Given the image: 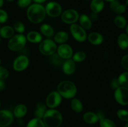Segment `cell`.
<instances>
[{"label":"cell","mask_w":128,"mask_h":127,"mask_svg":"<svg viewBox=\"0 0 128 127\" xmlns=\"http://www.w3.org/2000/svg\"><path fill=\"white\" fill-rule=\"evenodd\" d=\"M87 1H89V0H87Z\"/></svg>","instance_id":"9f6ffc18"},{"label":"cell","mask_w":128,"mask_h":127,"mask_svg":"<svg viewBox=\"0 0 128 127\" xmlns=\"http://www.w3.org/2000/svg\"><path fill=\"white\" fill-rule=\"evenodd\" d=\"M26 37L22 34H18L13 36L8 43V47L12 51H18L25 46L26 43Z\"/></svg>","instance_id":"277c9868"},{"label":"cell","mask_w":128,"mask_h":127,"mask_svg":"<svg viewBox=\"0 0 128 127\" xmlns=\"http://www.w3.org/2000/svg\"><path fill=\"white\" fill-rule=\"evenodd\" d=\"M126 34H127V35L128 36V25H127V26H126Z\"/></svg>","instance_id":"bcb514c9"},{"label":"cell","mask_w":128,"mask_h":127,"mask_svg":"<svg viewBox=\"0 0 128 127\" xmlns=\"http://www.w3.org/2000/svg\"><path fill=\"white\" fill-rule=\"evenodd\" d=\"M121 86L128 87V72H123L118 77Z\"/></svg>","instance_id":"f546056e"},{"label":"cell","mask_w":128,"mask_h":127,"mask_svg":"<svg viewBox=\"0 0 128 127\" xmlns=\"http://www.w3.org/2000/svg\"><path fill=\"white\" fill-rule=\"evenodd\" d=\"M8 1V2H12V1H14V0H7Z\"/></svg>","instance_id":"f907efd6"},{"label":"cell","mask_w":128,"mask_h":127,"mask_svg":"<svg viewBox=\"0 0 128 127\" xmlns=\"http://www.w3.org/2000/svg\"><path fill=\"white\" fill-rule=\"evenodd\" d=\"M26 39L32 43H39L42 41V36L40 33L36 31H31L28 32L26 36Z\"/></svg>","instance_id":"44dd1931"},{"label":"cell","mask_w":128,"mask_h":127,"mask_svg":"<svg viewBox=\"0 0 128 127\" xmlns=\"http://www.w3.org/2000/svg\"><path fill=\"white\" fill-rule=\"evenodd\" d=\"M42 119L46 127H60L62 122L61 113L54 108L46 111Z\"/></svg>","instance_id":"7a4b0ae2"},{"label":"cell","mask_w":128,"mask_h":127,"mask_svg":"<svg viewBox=\"0 0 128 127\" xmlns=\"http://www.w3.org/2000/svg\"><path fill=\"white\" fill-rule=\"evenodd\" d=\"M71 107L72 110L74 111L76 113H80V112H82V109H83V106H82V103L78 98H73L71 100Z\"/></svg>","instance_id":"4316f807"},{"label":"cell","mask_w":128,"mask_h":127,"mask_svg":"<svg viewBox=\"0 0 128 127\" xmlns=\"http://www.w3.org/2000/svg\"><path fill=\"white\" fill-rule=\"evenodd\" d=\"M86 57V55L85 52H82V51H79V52H76L72 56V60L74 62H80L85 60Z\"/></svg>","instance_id":"1f68e13d"},{"label":"cell","mask_w":128,"mask_h":127,"mask_svg":"<svg viewBox=\"0 0 128 127\" xmlns=\"http://www.w3.org/2000/svg\"><path fill=\"white\" fill-rule=\"evenodd\" d=\"M45 7L40 4L36 3L29 6L27 17L32 23L38 24L42 22L46 16Z\"/></svg>","instance_id":"6da1fadb"},{"label":"cell","mask_w":128,"mask_h":127,"mask_svg":"<svg viewBox=\"0 0 128 127\" xmlns=\"http://www.w3.org/2000/svg\"><path fill=\"white\" fill-rule=\"evenodd\" d=\"M114 98L116 102L121 105H128V87L120 86L115 90Z\"/></svg>","instance_id":"8992f818"},{"label":"cell","mask_w":128,"mask_h":127,"mask_svg":"<svg viewBox=\"0 0 128 127\" xmlns=\"http://www.w3.org/2000/svg\"><path fill=\"white\" fill-rule=\"evenodd\" d=\"M68 34L65 31H60L55 34L54 40L56 42L59 44H64L68 40Z\"/></svg>","instance_id":"d4e9b609"},{"label":"cell","mask_w":128,"mask_h":127,"mask_svg":"<svg viewBox=\"0 0 128 127\" xmlns=\"http://www.w3.org/2000/svg\"><path fill=\"white\" fill-rule=\"evenodd\" d=\"M125 4H126V6H128V0H126V2H125Z\"/></svg>","instance_id":"c3c4849f"},{"label":"cell","mask_w":128,"mask_h":127,"mask_svg":"<svg viewBox=\"0 0 128 127\" xmlns=\"http://www.w3.org/2000/svg\"><path fill=\"white\" fill-rule=\"evenodd\" d=\"M39 50L42 54L50 56L54 54L57 51V46L54 41L48 39L44 40L40 43Z\"/></svg>","instance_id":"5b68a950"},{"label":"cell","mask_w":128,"mask_h":127,"mask_svg":"<svg viewBox=\"0 0 128 127\" xmlns=\"http://www.w3.org/2000/svg\"><path fill=\"white\" fill-rule=\"evenodd\" d=\"M47 111L46 110V106L42 103H38L36 104V110H35L34 115L36 118L42 119L45 113Z\"/></svg>","instance_id":"603a6c76"},{"label":"cell","mask_w":128,"mask_h":127,"mask_svg":"<svg viewBox=\"0 0 128 127\" xmlns=\"http://www.w3.org/2000/svg\"><path fill=\"white\" fill-rule=\"evenodd\" d=\"M83 120L88 124H94L99 121L97 114L94 112H87L83 115Z\"/></svg>","instance_id":"ffe728a7"},{"label":"cell","mask_w":128,"mask_h":127,"mask_svg":"<svg viewBox=\"0 0 128 127\" xmlns=\"http://www.w3.org/2000/svg\"><path fill=\"white\" fill-rule=\"evenodd\" d=\"M62 100V97L57 91H52L49 93L46 100L47 107L50 108H55L58 107Z\"/></svg>","instance_id":"ba28073f"},{"label":"cell","mask_w":128,"mask_h":127,"mask_svg":"<svg viewBox=\"0 0 128 127\" xmlns=\"http://www.w3.org/2000/svg\"><path fill=\"white\" fill-rule=\"evenodd\" d=\"M5 88V83L4 82L3 79L0 78V91L2 90Z\"/></svg>","instance_id":"60d3db41"},{"label":"cell","mask_w":128,"mask_h":127,"mask_svg":"<svg viewBox=\"0 0 128 127\" xmlns=\"http://www.w3.org/2000/svg\"><path fill=\"white\" fill-rule=\"evenodd\" d=\"M80 23L84 30H89L92 27V21L91 18L86 14H81L80 16Z\"/></svg>","instance_id":"ac0fdd59"},{"label":"cell","mask_w":128,"mask_h":127,"mask_svg":"<svg viewBox=\"0 0 128 127\" xmlns=\"http://www.w3.org/2000/svg\"><path fill=\"white\" fill-rule=\"evenodd\" d=\"M121 64L122 67L126 70H128V54L125 55L121 59Z\"/></svg>","instance_id":"f35d334b"},{"label":"cell","mask_w":128,"mask_h":127,"mask_svg":"<svg viewBox=\"0 0 128 127\" xmlns=\"http://www.w3.org/2000/svg\"><path fill=\"white\" fill-rule=\"evenodd\" d=\"M124 127H128V123H126V124L125 125V126Z\"/></svg>","instance_id":"681fc988"},{"label":"cell","mask_w":128,"mask_h":127,"mask_svg":"<svg viewBox=\"0 0 128 127\" xmlns=\"http://www.w3.org/2000/svg\"><path fill=\"white\" fill-rule=\"evenodd\" d=\"M34 2H36V3H38V4H40V3H42V2H44V1H46V0H33Z\"/></svg>","instance_id":"ee69618b"},{"label":"cell","mask_w":128,"mask_h":127,"mask_svg":"<svg viewBox=\"0 0 128 127\" xmlns=\"http://www.w3.org/2000/svg\"><path fill=\"white\" fill-rule=\"evenodd\" d=\"M0 29H1V25H0Z\"/></svg>","instance_id":"db71d44e"},{"label":"cell","mask_w":128,"mask_h":127,"mask_svg":"<svg viewBox=\"0 0 128 127\" xmlns=\"http://www.w3.org/2000/svg\"><path fill=\"white\" fill-rule=\"evenodd\" d=\"M96 114H97L99 120H100L102 119V118H104V115L103 112H102L101 111H98Z\"/></svg>","instance_id":"b9f144b4"},{"label":"cell","mask_w":128,"mask_h":127,"mask_svg":"<svg viewBox=\"0 0 128 127\" xmlns=\"http://www.w3.org/2000/svg\"><path fill=\"white\" fill-rule=\"evenodd\" d=\"M76 69L75 62L72 59H66L62 64V70L66 75H71L74 72Z\"/></svg>","instance_id":"9a60e30c"},{"label":"cell","mask_w":128,"mask_h":127,"mask_svg":"<svg viewBox=\"0 0 128 127\" xmlns=\"http://www.w3.org/2000/svg\"><path fill=\"white\" fill-rule=\"evenodd\" d=\"M14 30L13 27L10 26H5L0 29V36L2 38H11L14 36Z\"/></svg>","instance_id":"d6986e66"},{"label":"cell","mask_w":128,"mask_h":127,"mask_svg":"<svg viewBox=\"0 0 128 127\" xmlns=\"http://www.w3.org/2000/svg\"><path fill=\"white\" fill-rule=\"evenodd\" d=\"M91 11L94 13H98L103 9L104 7V0H92L90 4Z\"/></svg>","instance_id":"e0dca14e"},{"label":"cell","mask_w":128,"mask_h":127,"mask_svg":"<svg viewBox=\"0 0 128 127\" xmlns=\"http://www.w3.org/2000/svg\"><path fill=\"white\" fill-rule=\"evenodd\" d=\"M114 22L115 25L120 29L124 28L127 26V21H126V18L121 15H118V16H116L114 19Z\"/></svg>","instance_id":"83f0119b"},{"label":"cell","mask_w":128,"mask_h":127,"mask_svg":"<svg viewBox=\"0 0 128 127\" xmlns=\"http://www.w3.org/2000/svg\"><path fill=\"white\" fill-rule=\"evenodd\" d=\"M29 65V59L27 56L21 55L16 58L13 62V68L16 71L21 72L28 67Z\"/></svg>","instance_id":"8fae6325"},{"label":"cell","mask_w":128,"mask_h":127,"mask_svg":"<svg viewBox=\"0 0 128 127\" xmlns=\"http://www.w3.org/2000/svg\"><path fill=\"white\" fill-rule=\"evenodd\" d=\"M1 59H0V64H1Z\"/></svg>","instance_id":"816d5d0a"},{"label":"cell","mask_w":128,"mask_h":127,"mask_svg":"<svg viewBox=\"0 0 128 127\" xmlns=\"http://www.w3.org/2000/svg\"><path fill=\"white\" fill-rule=\"evenodd\" d=\"M117 116L120 120L128 122V111L126 110L120 109L118 110Z\"/></svg>","instance_id":"d6a6232c"},{"label":"cell","mask_w":128,"mask_h":127,"mask_svg":"<svg viewBox=\"0 0 128 127\" xmlns=\"http://www.w3.org/2000/svg\"><path fill=\"white\" fill-rule=\"evenodd\" d=\"M27 107L24 104H19L14 109V115L18 118L23 117L27 113Z\"/></svg>","instance_id":"7402d4cb"},{"label":"cell","mask_w":128,"mask_h":127,"mask_svg":"<svg viewBox=\"0 0 128 127\" xmlns=\"http://www.w3.org/2000/svg\"><path fill=\"white\" fill-rule=\"evenodd\" d=\"M57 92L65 98H72L77 93V88L73 82L69 80L62 81L57 86Z\"/></svg>","instance_id":"3957f363"},{"label":"cell","mask_w":128,"mask_h":127,"mask_svg":"<svg viewBox=\"0 0 128 127\" xmlns=\"http://www.w3.org/2000/svg\"><path fill=\"white\" fill-rule=\"evenodd\" d=\"M3 3H4L3 0H0V7H2V5H3Z\"/></svg>","instance_id":"f6af8a7d"},{"label":"cell","mask_w":128,"mask_h":127,"mask_svg":"<svg viewBox=\"0 0 128 127\" xmlns=\"http://www.w3.org/2000/svg\"><path fill=\"white\" fill-rule=\"evenodd\" d=\"M61 19L66 24H74L79 19V14L76 10L67 9L61 15Z\"/></svg>","instance_id":"30bf717a"},{"label":"cell","mask_w":128,"mask_h":127,"mask_svg":"<svg viewBox=\"0 0 128 127\" xmlns=\"http://www.w3.org/2000/svg\"><path fill=\"white\" fill-rule=\"evenodd\" d=\"M13 29L14 30L17 31L18 33L22 34V32H24V31L25 26L24 25V24L22 23V22H21V21H16V22L14 24Z\"/></svg>","instance_id":"e575fe53"},{"label":"cell","mask_w":128,"mask_h":127,"mask_svg":"<svg viewBox=\"0 0 128 127\" xmlns=\"http://www.w3.org/2000/svg\"><path fill=\"white\" fill-rule=\"evenodd\" d=\"M0 41H1V37H0Z\"/></svg>","instance_id":"11a10c76"},{"label":"cell","mask_w":128,"mask_h":127,"mask_svg":"<svg viewBox=\"0 0 128 127\" xmlns=\"http://www.w3.org/2000/svg\"><path fill=\"white\" fill-rule=\"evenodd\" d=\"M50 61L54 65H59L62 63V58H61L60 56L56 53L50 56Z\"/></svg>","instance_id":"836d02e7"},{"label":"cell","mask_w":128,"mask_h":127,"mask_svg":"<svg viewBox=\"0 0 128 127\" xmlns=\"http://www.w3.org/2000/svg\"><path fill=\"white\" fill-rule=\"evenodd\" d=\"M0 107H1V102H0Z\"/></svg>","instance_id":"f5cc1de1"},{"label":"cell","mask_w":128,"mask_h":127,"mask_svg":"<svg viewBox=\"0 0 128 127\" xmlns=\"http://www.w3.org/2000/svg\"><path fill=\"white\" fill-rule=\"evenodd\" d=\"M100 122L101 127H116L114 122L108 118H106L105 117L100 120Z\"/></svg>","instance_id":"4dcf8cb0"},{"label":"cell","mask_w":128,"mask_h":127,"mask_svg":"<svg viewBox=\"0 0 128 127\" xmlns=\"http://www.w3.org/2000/svg\"><path fill=\"white\" fill-rule=\"evenodd\" d=\"M8 19V15L7 12L3 9H0V24L4 23Z\"/></svg>","instance_id":"d590c367"},{"label":"cell","mask_w":128,"mask_h":127,"mask_svg":"<svg viewBox=\"0 0 128 127\" xmlns=\"http://www.w3.org/2000/svg\"><path fill=\"white\" fill-rule=\"evenodd\" d=\"M70 31L72 37L78 42H84L87 38L85 30L77 24H72L71 25Z\"/></svg>","instance_id":"52a82bcc"},{"label":"cell","mask_w":128,"mask_h":127,"mask_svg":"<svg viewBox=\"0 0 128 127\" xmlns=\"http://www.w3.org/2000/svg\"><path fill=\"white\" fill-rule=\"evenodd\" d=\"M27 127H46L43 121L40 118H35L31 120L27 125Z\"/></svg>","instance_id":"f1b7e54d"},{"label":"cell","mask_w":128,"mask_h":127,"mask_svg":"<svg viewBox=\"0 0 128 127\" xmlns=\"http://www.w3.org/2000/svg\"><path fill=\"white\" fill-rule=\"evenodd\" d=\"M13 114L8 110H0V127H6L13 121Z\"/></svg>","instance_id":"4fadbf2b"},{"label":"cell","mask_w":128,"mask_h":127,"mask_svg":"<svg viewBox=\"0 0 128 127\" xmlns=\"http://www.w3.org/2000/svg\"><path fill=\"white\" fill-rule=\"evenodd\" d=\"M46 13L52 17H58L62 12V7L58 2L52 1L46 4L45 7Z\"/></svg>","instance_id":"9c48e42d"},{"label":"cell","mask_w":128,"mask_h":127,"mask_svg":"<svg viewBox=\"0 0 128 127\" xmlns=\"http://www.w3.org/2000/svg\"><path fill=\"white\" fill-rule=\"evenodd\" d=\"M40 31L41 33L46 37H50L54 34L53 28L50 25L47 24H44L41 25L40 27Z\"/></svg>","instance_id":"484cf974"},{"label":"cell","mask_w":128,"mask_h":127,"mask_svg":"<svg viewBox=\"0 0 128 127\" xmlns=\"http://www.w3.org/2000/svg\"><path fill=\"white\" fill-rule=\"evenodd\" d=\"M9 76V72L5 67L0 66V78L5 79L7 78Z\"/></svg>","instance_id":"8d00e7d4"},{"label":"cell","mask_w":128,"mask_h":127,"mask_svg":"<svg viewBox=\"0 0 128 127\" xmlns=\"http://www.w3.org/2000/svg\"><path fill=\"white\" fill-rule=\"evenodd\" d=\"M88 39L89 42L92 45H100L104 41L103 36L99 32H91L88 36Z\"/></svg>","instance_id":"2e32d148"},{"label":"cell","mask_w":128,"mask_h":127,"mask_svg":"<svg viewBox=\"0 0 128 127\" xmlns=\"http://www.w3.org/2000/svg\"><path fill=\"white\" fill-rule=\"evenodd\" d=\"M118 45L121 49H126L128 48V36L127 34L122 33L118 36Z\"/></svg>","instance_id":"cb8c5ba5"},{"label":"cell","mask_w":128,"mask_h":127,"mask_svg":"<svg viewBox=\"0 0 128 127\" xmlns=\"http://www.w3.org/2000/svg\"><path fill=\"white\" fill-rule=\"evenodd\" d=\"M96 18H97V14L92 12V14H91V19L92 20H95Z\"/></svg>","instance_id":"7bdbcfd3"},{"label":"cell","mask_w":128,"mask_h":127,"mask_svg":"<svg viewBox=\"0 0 128 127\" xmlns=\"http://www.w3.org/2000/svg\"><path fill=\"white\" fill-rule=\"evenodd\" d=\"M120 86H121V85H120V82H119L118 78H112V80L111 82V84H110L111 88L113 90H116L118 88H119Z\"/></svg>","instance_id":"74e56055"},{"label":"cell","mask_w":128,"mask_h":127,"mask_svg":"<svg viewBox=\"0 0 128 127\" xmlns=\"http://www.w3.org/2000/svg\"><path fill=\"white\" fill-rule=\"evenodd\" d=\"M110 6L111 9L114 12L118 14H121L124 13L127 8V6L125 4H124L121 3L118 0H115V1L110 2Z\"/></svg>","instance_id":"5bb4252c"},{"label":"cell","mask_w":128,"mask_h":127,"mask_svg":"<svg viewBox=\"0 0 128 127\" xmlns=\"http://www.w3.org/2000/svg\"><path fill=\"white\" fill-rule=\"evenodd\" d=\"M32 0H18V4L21 7H25L31 4Z\"/></svg>","instance_id":"ab89813d"},{"label":"cell","mask_w":128,"mask_h":127,"mask_svg":"<svg viewBox=\"0 0 128 127\" xmlns=\"http://www.w3.org/2000/svg\"><path fill=\"white\" fill-rule=\"evenodd\" d=\"M104 1H108V2H112V1H115V0H104Z\"/></svg>","instance_id":"7dc6e473"},{"label":"cell","mask_w":128,"mask_h":127,"mask_svg":"<svg viewBox=\"0 0 128 127\" xmlns=\"http://www.w3.org/2000/svg\"><path fill=\"white\" fill-rule=\"evenodd\" d=\"M58 54L64 59H70L72 57L73 51L71 46L66 44H61L57 48Z\"/></svg>","instance_id":"7c38bea8"}]
</instances>
